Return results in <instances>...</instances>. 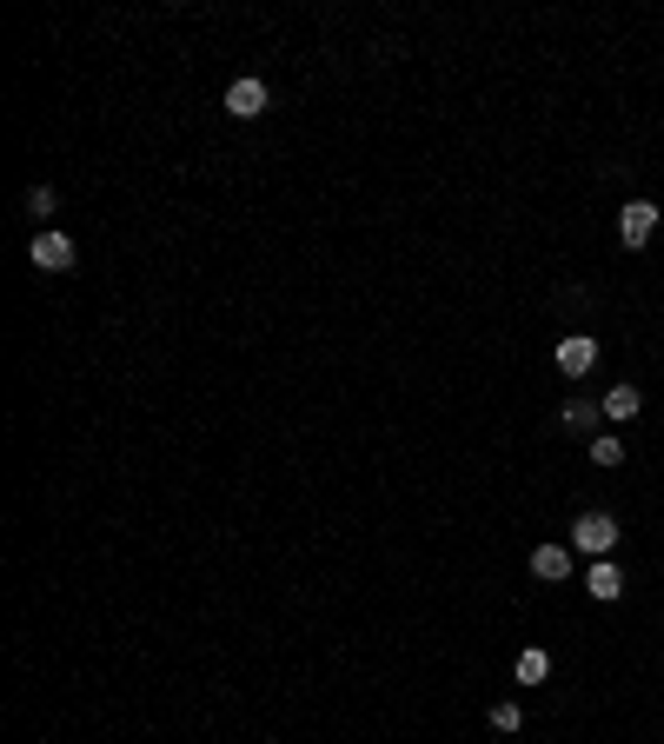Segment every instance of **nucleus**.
I'll use <instances>...</instances> for the list:
<instances>
[{"label": "nucleus", "instance_id": "f257e3e1", "mask_svg": "<svg viewBox=\"0 0 664 744\" xmlns=\"http://www.w3.org/2000/svg\"><path fill=\"white\" fill-rule=\"evenodd\" d=\"M27 260L40 266V273H74V240H67V233H54V226H40L34 233V246H27Z\"/></svg>", "mask_w": 664, "mask_h": 744}, {"label": "nucleus", "instance_id": "f03ea898", "mask_svg": "<svg viewBox=\"0 0 664 744\" xmlns=\"http://www.w3.org/2000/svg\"><path fill=\"white\" fill-rule=\"evenodd\" d=\"M572 545L591 558H611V545H618V519L611 512H585V519L572 525Z\"/></svg>", "mask_w": 664, "mask_h": 744}, {"label": "nucleus", "instance_id": "7ed1b4c3", "mask_svg": "<svg viewBox=\"0 0 664 744\" xmlns=\"http://www.w3.org/2000/svg\"><path fill=\"white\" fill-rule=\"evenodd\" d=\"M651 233H658V206H651V200H625V213H618V240L645 246Z\"/></svg>", "mask_w": 664, "mask_h": 744}, {"label": "nucleus", "instance_id": "20e7f679", "mask_svg": "<svg viewBox=\"0 0 664 744\" xmlns=\"http://www.w3.org/2000/svg\"><path fill=\"white\" fill-rule=\"evenodd\" d=\"M552 359H558V372H572V379H578V372L598 366V339H591V333H565Z\"/></svg>", "mask_w": 664, "mask_h": 744}, {"label": "nucleus", "instance_id": "39448f33", "mask_svg": "<svg viewBox=\"0 0 664 744\" xmlns=\"http://www.w3.org/2000/svg\"><path fill=\"white\" fill-rule=\"evenodd\" d=\"M226 113H233V120H259V113H266V80H233V87H226Z\"/></svg>", "mask_w": 664, "mask_h": 744}, {"label": "nucleus", "instance_id": "423d86ee", "mask_svg": "<svg viewBox=\"0 0 664 744\" xmlns=\"http://www.w3.org/2000/svg\"><path fill=\"white\" fill-rule=\"evenodd\" d=\"M585 592H591V598H605V605H611V598H625V572H618L611 558H598V565L585 572Z\"/></svg>", "mask_w": 664, "mask_h": 744}, {"label": "nucleus", "instance_id": "0eeeda50", "mask_svg": "<svg viewBox=\"0 0 664 744\" xmlns=\"http://www.w3.org/2000/svg\"><path fill=\"white\" fill-rule=\"evenodd\" d=\"M532 572L545 578V585H558V578H572V552H565V545H538V552H532Z\"/></svg>", "mask_w": 664, "mask_h": 744}, {"label": "nucleus", "instance_id": "6e6552de", "mask_svg": "<svg viewBox=\"0 0 664 744\" xmlns=\"http://www.w3.org/2000/svg\"><path fill=\"white\" fill-rule=\"evenodd\" d=\"M598 406H605V419H618V426H625V419H638V406H645V392H638V386H611L605 399H598Z\"/></svg>", "mask_w": 664, "mask_h": 744}, {"label": "nucleus", "instance_id": "1a4fd4ad", "mask_svg": "<svg viewBox=\"0 0 664 744\" xmlns=\"http://www.w3.org/2000/svg\"><path fill=\"white\" fill-rule=\"evenodd\" d=\"M545 671H552V658H545L538 645L518 651V685H545Z\"/></svg>", "mask_w": 664, "mask_h": 744}, {"label": "nucleus", "instance_id": "9d476101", "mask_svg": "<svg viewBox=\"0 0 664 744\" xmlns=\"http://www.w3.org/2000/svg\"><path fill=\"white\" fill-rule=\"evenodd\" d=\"M605 419V406H591V399H572V406L558 412V426H572V432H585V426H598Z\"/></svg>", "mask_w": 664, "mask_h": 744}, {"label": "nucleus", "instance_id": "9b49d317", "mask_svg": "<svg viewBox=\"0 0 664 744\" xmlns=\"http://www.w3.org/2000/svg\"><path fill=\"white\" fill-rule=\"evenodd\" d=\"M618 459H625V439L598 432V439H591V465H618Z\"/></svg>", "mask_w": 664, "mask_h": 744}, {"label": "nucleus", "instance_id": "f8f14e48", "mask_svg": "<svg viewBox=\"0 0 664 744\" xmlns=\"http://www.w3.org/2000/svg\"><path fill=\"white\" fill-rule=\"evenodd\" d=\"M518 725H525V711H518V698L492 705V731H518Z\"/></svg>", "mask_w": 664, "mask_h": 744}, {"label": "nucleus", "instance_id": "ddd939ff", "mask_svg": "<svg viewBox=\"0 0 664 744\" xmlns=\"http://www.w3.org/2000/svg\"><path fill=\"white\" fill-rule=\"evenodd\" d=\"M27 213H40V220H47V213H54V186H34V193H27Z\"/></svg>", "mask_w": 664, "mask_h": 744}]
</instances>
